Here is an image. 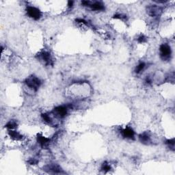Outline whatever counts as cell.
Returning <instances> with one entry per match:
<instances>
[{
	"label": "cell",
	"mask_w": 175,
	"mask_h": 175,
	"mask_svg": "<svg viewBox=\"0 0 175 175\" xmlns=\"http://www.w3.org/2000/svg\"><path fill=\"white\" fill-rule=\"evenodd\" d=\"M68 112V107L64 106H58L54 109V113L56 116L59 118H63L66 116Z\"/></svg>",
	"instance_id": "obj_7"
},
{
	"label": "cell",
	"mask_w": 175,
	"mask_h": 175,
	"mask_svg": "<svg viewBox=\"0 0 175 175\" xmlns=\"http://www.w3.org/2000/svg\"><path fill=\"white\" fill-rule=\"evenodd\" d=\"M113 18L121 19V20H126L127 19V16L125 15H123V14H116V15L114 16Z\"/></svg>",
	"instance_id": "obj_18"
},
{
	"label": "cell",
	"mask_w": 175,
	"mask_h": 175,
	"mask_svg": "<svg viewBox=\"0 0 175 175\" xmlns=\"http://www.w3.org/2000/svg\"><path fill=\"white\" fill-rule=\"evenodd\" d=\"M121 133H122V135H123L124 137H125V138H128V139L134 138L135 133L131 127H127L125 129H124L121 131Z\"/></svg>",
	"instance_id": "obj_9"
},
{
	"label": "cell",
	"mask_w": 175,
	"mask_h": 175,
	"mask_svg": "<svg viewBox=\"0 0 175 175\" xmlns=\"http://www.w3.org/2000/svg\"><path fill=\"white\" fill-rule=\"evenodd\" d=\"M145 66H146V64H145L144 62L139 63L138 65L136 66V68H135V72L137 74L140 73H142L143 71V70H144Z\"/></svg>",
	"instance_id": "obj_14"
},
{
	"label": "cell",
	"mask_w": 175,
	"mask_h": 175,
	"mask_svg": "<svg viewBox=\"0 0 175 175\" xmlns=\"http://www.w3.org/2000/svg\"><path fill=\"white\" fill-rule=\"evenodd\" d=\"M147 14L154 18H159L162 13V8L157 5H150L146 8Z\"/></svg>",
	"instance_id": "obj_4"
},
{
	"label": "cell",
	"mask_w": 175,
	"mask_h": 175,
	"mask_svg": "<svg viewBox=\"0 0 175 175\" xmlns=\"http://www.w3.org/2000/svg\"><path fill=\"white\" fill-rule=\"evenodd\" d=\"M145 82L149 85H151L152 84V79H151L149 76H147L146 79H145Z\"/></svg>",
	"instance_id": "obj_21"
},
{
	"label": "cell",
	"mask_w": 175,
	"mask_h": 175,
	"mask_svg": "<svg viewBox=\"0 0 175 175\" xmlns=\"http://www.w3.org/2000/svg\"><path fill=\"white\" fill-rule=\"evenodd\" d=\"M43 169L47 172L52 173V174H63L64 173L60 167L58 165L55 164L47 165L43 168Z\"/></svg>",
	"instance_id": "obj_6"
},
{
	"label": "cell",
	"mask_w": 175,
	"mask_h": 175,
	"mask_svg": "<svg viewBox=\"0 0 175 175\" xmlns=\"http://www.w3.org/2000/svg\"><path fill=\"white\" fill-rule=\"evenodd\" d=\"M174 139H167L166 141V144L168 145V146L170 148L171 150L174 151Z\"/></svg>",
	"instance_id": "obj_16"
},
{
	"label": "cell",
	"mask_w": 175,
	"mask_h": 175,
	"mask_svg": "<svg viewBox=\"0 0 175 175\" xmlns=\"http://www.w3.org/2000/svg\"><path fill=\"white\" fill-rule=\"evenodd\" d=\"M73 1H69L68 2V7H72L73 6Z\"/></svg>",
	"instance_id": "obj_23"
},
{
	"label": "cell",
	"mask_w": 175,
	"mask_h": 175,
	"mask_svg": "<svg viewBox=\"0 0 175 175\" xmlns=\"http://www.w3.org/2000/svg\"><path fill=\"white\" fill-rule=\"evenodd\" d=\"M76 21L77 23H82V24H86V25L88 24L87 22H86V21L85 20H84V19H76Z\"/></svg>",
	"instance_id": "obj_22"
},
{
	"label": "cell",
	"mask_w": 175,
	"mask_h": 175,
	"mask_svg": "<svg viewBox=\"0 0 175 175\" xmlns=\"http://www.w3.org/2000/svg\"><path fill=\"white\" fill-rule=\"evenodd\" d=\"M8 135L12 139H14V140H21V139L23 138L22 135H21L20 133H19V132H17V131H14L13 129H12V130H9Z\"/></svg>",
	"instance_id": "obj_12"
},
{
	"label": "cell",
	"mask_w": 175,
	"mask_h": 175,
	"mask_svg": "<svg viewBox=\"0 0 175 175\" xmlns=\"http://www.w3.org/2000/svg\"><path fill=\"white\" fill-rule=\"evenodd\" d=\"M36 58L40 60L41 62L45 64L47 66H53L54 65V60L50 53L47 51H43L37 54Z\"/></svg>",
	"instance_id": "obj_1"
},
{
	"label": "cell",
	"mask_w": 175,
	"mask_h": 175,
	"mask_svg": "<svg viewBox=\"0 0 175 175\" xmlns=\"http://www.w3.org/2000/svg\"><path fill=\"white\" fill-rule=\"evenodd\" d=\"M37 141H38L39 144L40 145V146L42 148H47L49 146V144H50V139L46 137L43 136L42 134L38 133L37 135Z\"/></svg>",
	"instance_id": "obj_8"
},
{
	"label": "cell",
	"mask_w": 175,
	"mask_h": 175,
	"mask_svg": "<svg viewBox=\"0 0 175 175\" xmlns=\"http://www.w3.org/2000/svg\"><path fill=\"white\" fill-rule=\"evenodd\" d=\"M25 83L27 87L34 90V91H37L41 85L40 80L38 77H36L34 75H31L29 77H27L25 79Z\"/></svg>",
	"instance_id": "obj_2"
},
{
	"label": "cell",
	"mask_w": 175,
	"mask_h": 175,
	"mask_svg": "<svg viewBox=\"0 0 175 175\" xmlns=\"http://www.w3.org/2000/svg\"><path fill=\"white\" fill-rule=\"evenodd\" d=\"M17 127V123L15 121H10L6 125V127L7 129H8L9 130H12V129H15L16 127Z\"/></svg>",
	"instance_id": "obj_13"
},
{
	"label": "cell",
	"mask_w": 175,
	"mask_h": 175,
	"mask_svg": "<svg viewBox=\"0 0 175 175\" xmlns=\"http://www.w3.org/2000/svg\"><path fill=\"white\" fill-rule=\"evenodd\" d=\"M27 14L30 18L34 19V20H38L40 19L41 16H42V13H41L40 10L35 7L32 6H27L26 8Z\"/></svg>",
	"instance_id": "obj_5"
},
{
	"label": "cell",
	"mask_w": 175,
	"mask_h": 175,
	"mask_svg": "<svg viewBox=\"0 0 175 175\" xmlns=\"http://www.w3.org/2000/svg\"><path fill=\"white\" fill-rule=\"evenodd\" d=\"M147 40V38L146 37L144 36V35L143 34H141L140 36H139L138 38H137V42L139 43H146Z\"/></svg>",
	"instance_id": "obj_19"
},
{
	"label": "cell",
	"mask_w": 175,
	"mask_h": 175,
	"mask_svg": "<svg viewBox=\"0 0 175 175\" xmlns=\"http://www.w3.org/2000/svg\"><path fill=\"white\" fill-rule=\"evenodd\" d=\"M88 7L91 8V9L93 10H97V11H101L105 9L104 5L103 4V3L101 2V1H94V2L90 1V3Z\"/></svg>",
	"instance_id": "obj_10"
},
{
	"label": "cell",
	"mask_w": 175,
	"mask_h": 175,
	"mask_svg": "<svg viewBox=\"0 0 175 175\" xmlns=\"http://www.w3.org/2000/svg\"><path fill=\"white\" fill-rule=\"evenodd\" d=\"M42 118H43V121H44L46 123L50 124V125H52V123H53L52 119L51 118V116L48 114H43Z\"/></svg>",
	"instance_id": "obj_15"
},
{
	"label": "cell",
	"mask_w": 175,
	"mask_h": 175,
	"mask_svg": "<svg viewBox=\"0 0 175 175\" xmlns=\"http://www.w3.org/2000/svg\"><path fill=\"white\" fill-rule=\"evenodd\" d=\"M160 56L161 58L164 61H168L170 60L172 51L170 47L167 44H162L160 46Z\"/></svg>",
	"instance_id": "obj_3"
},
{
	"label": "cell",
	"mask_w": 175,
	"mask_h": 175,
	"mask_svg": "<svg viewBox=\"0 0 175 175\" xmlns=\"http://www.w3.org/2000/svg\"><path fill=\"white\" fill-rule=\"evenodd\" d=\"M38 161L36 160V159H31V160H29L28 161V163L30 165H36L38 164Z\"/></svg>",
	"instance_id": "obj_20"
},
{
	"label": "cell",
	"mask_w": 175,
	"mask_h": 175,
	"mask_svg": "<svg viewBox=\"0 0 175 175\" xmlns=\"http://www.w3.org/2000/svg\"><path fill=\"white\" fill-rule=\"evenodd\" d=\"M111 170V166H110V165L108 164L107 162H104L103 164H102L101 166V170L103 171L104 172H107L110 171Z\"/></svg>",
	"instance_id": "obj_17"
},
{
	"label": "cell",
	"mask_w": 175,
	"mask_h": 175,
	"mask_svg": "<svg viewBox=\"0 0 175 175\" xmlns=\"http://www.w3.org/2000/svg\"><path fill=\"white\" fill-rule=\"evenodd\" d=\"M139 141L144 144H149L151 142V135L148 132H144L141 133L139 136Z\"/></svg>",
	"instance_id": "obj_11"
}]
</instances>
